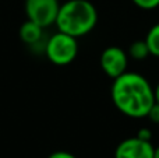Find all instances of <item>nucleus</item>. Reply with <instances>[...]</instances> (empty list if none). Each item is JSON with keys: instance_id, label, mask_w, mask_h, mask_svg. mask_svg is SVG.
<instances>
[{"instance_id": "nucleus-6", "label": "nucleus", "mask_w": 159, "mask_h": 158, "mask_svg": "<svg viewBox=\"0 0 159 158\" xmlns=\"http://www.w3.org/2000/svg\"><path fill=\"white\" fill-rule=\"evenodd\" d=\"M154 153L155 147L151 142L134 136L119 143L115 150V158H154Z\"/></svg>"}, {"instance_id": "nucleus-5", "label": "nucleus", "mask_w": 159, "mask_h": 158, "mask_svg": "<svg viewBox=\"0 0 159 158\" xmlns=\"http://www.w3.org/2000/svg\"><path fill=\"white\" fill-rule=\"evenodd\" d=\"M99 62H101V67L105 74L115 80L116 77L127 72L129 56L121 48L109 46L102 52Z\"/></svg>"}, {"instance_id": "nucleus-10", "label": "nucleus", "mask_w": 159, "mask_h": 158, "mask_svg": "<svg viewBox=\"0 0 159 158\" xmlns=\"http://www.w3.org/2000/svg\"><path fill=\"white\" fill-rule=\"evenodd\" d=\"M131 2L143 10H154L159 7V0H131Z\"/></svg>"}, {"instance_id": "nucleus-7", "label": "nucleus", "mask_w": 159, "mask_h": 158, "mask_svg": "<svg viewBox=\"0 0 159 158\" xmlns=\"http://www.w3.org/2000/svg\"><path fill=\"white\" fill-rule=\"evenodd\" d=\"M42 32H43V27L31 20H27L20 28V38L27 45H36L42 39Z\"/></svg>"}, {"instance_id": "nucleus-13", "label": "nucleus", "mask_w": 159, "mask_h": 158, "mask_svg": "<svg viewBox=\"0 0 159 158\" xmlns=\"http://www.w3.org/2000/svg\"><path fill=\"white\" fill-rule=\"evenodd\" d=\"M48 158H77V157L73 156L71 153H67V151H55Z\"/></svg>"}, {"instance_id": "nucleus-3", "label": "nucleus", "mask_w": 159, "mask_h": 158, "mask_svg": "<svg viewBox=\"0 0 159 158\" xmlns=\"http://www.w3.org/2000/svg\"><path fill=\"white\" fill-rule=\"evenodd\" d=\"M45 53L46 58L57 66L70 64L78 53L77 38L59 31L48 39L45 45Z\"/></svg>"}, {"instance_id": "nucleus-2", "label": "nucleus", "mask_w": 159, "mask_h": 158, "mask_svg": "<svg viewBox=\"0 0 159 158\" xmlns=\"http://www.w3.org/2000/svg\"><path fill=\"white\" fill-rule=\"evenodd\" d=\"M98 22V11L88 0H69L60 4L55 24L64 34L80 38L95 28Z\"/></svg>"}, {"instance_id": "nucleus-9", "label": "nucleus", "mask_w": 159, "mask_h": 158, "mask_svg": "<svg viewBox=\"0 0 159 158\" xmlns=\"http://www.w3.org/2000/svg\"><path fill=\"white\" fill-rule=\"evenodd\" d=\"M149 55H151V53H149L148 45H147L145 39L134 41L129 48V56L133 58L134 60H145Z\"/></svg>"}, {"instance_id": "nucleus-1", "label": "nucleus", "mask_w": 159, "mask_h": 158, "mask_svg": "<svg viewBox=\"0 0 159 158\" xmlns=\"http://www.w3.org/2000/svg\"><path fill=\"white\" fill-rule=\"evenodd\" d=\"M115 106L133 119L147 118L155 104V90L143 74L126 72L113 80L110 90Z\"/></svg>"}, {"instance_id": "nucleus-11", "label": "nucleus", "mask_w": 159, "mask_h": 158, "mask_svg": "<svg viewBox=\"0 0 159 158\" xmlns=\"http://www.w3.org/2000/svg\"><path fill=\"white\" fill-rule=\"evenodd\" d=\"M147 118H148L152 123H157V125H159V104L158 102H155L154 105H152V108L149 109Z\"/></svg>"}, {"instance_id": "nucleus-12", "label": "nucleus", "mask_w": 159, "mask_h": 158, "mask_svg": "<svg viewBox=\"0 0 159 158\" xmlns=\"http://www.w3.org/2000/svg\"><path fill=\"white\" fill-rule=\"evenodd\" d=\"M135 136H137L138 139H141V140L151 142L152 132H151V129H149V128H141V129H138V132H137V134H135Z\"/></svg>"}, {"instance_id": "nucleus-4", "label": "nucleus", "mask_w": 159, "mask_h": 158, "mask_svg": "<svg viewBox=\"0 0 159 158\" xmlns=\"http://www.w3.org/2000/svg\"><path fill=\"white\" fill-rule=\"evenodd\" d=\"M59 8V0H25V13L28 20L43 28L56 22Z\"/></svg>"}, {"instance_id": "nucleus-8", "label": "nucleus", "mask_w": 159, "mask_h": 158, "mask_svg": "<svg viewBox=\"0 0 159 158\" xmlns=\"http://www.w3.org/2000/svg\"><path fill=\"white\" fill-rule=\"evenodd\" d=\"M144 39H145L147 45H148V49H149L151 56L159 58V22L154 24L151 28H149Z\"/></svg>"}, {"instance_id": "nucleus-14", "label": "nucleus", "mask_w": 159, "mask_h": 158, "mask_svg": "<svg viewBox=\"0 0 159 158\" xmlns=\"http://www.w3.org/2000/svg\"><path fill=\"white\" fill-rule=\"evenodd\" d=\"M155 102L159 104V83L157 84V87H155Z\"/></svg>"}, {"instance_id": "nucleus-15", "label": "nucleus", "mask_w": 159, "mask_h": 158, "mask_svg": "<svg viewBox=\"0 0 159 158\" xmlns=\"http://www.w3.org/2000/svg\"><path fill=\"white\" fill-rule=\"evenodd\" d=\"M154 158H159V146L155 147V153H154Z\"/></svg>"}]
</instances>
